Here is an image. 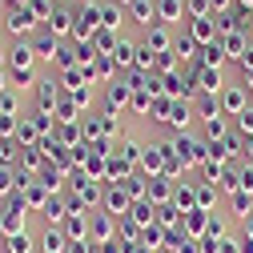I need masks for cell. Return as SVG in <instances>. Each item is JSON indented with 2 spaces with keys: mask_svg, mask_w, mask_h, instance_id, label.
Wrapping results in <instances>:
<instances>
[{
  "mask_svg": "<svg viewBox=\"0 0 253 253\" xmlns=\"http://www.w3.org/2000/svg\"><path fill=\"white\" fill-rule=\"evenodd\" d=\"M173 149H177V157H181L185 169H193V165H205V161H209V145H205V137L177 133V137H173Z\"/></svg>",
  "mask_w": 253,
  "mask_h": 253,
  "instance_id": "1",
  "label": "cell"
},
{
  "mask_svg": "<svg viewBox=\"0 0 253 253\" xmlns=\"http://www.w3.org/2000/svg\"><path fill=\"white\" fill-rule=\"evenodd\" d=\"M24 217H28V205L16 197H8L4 205H0V237H16V233H28L24 229Z\"/></svg>",
  "mask_w": 253,
  "mask_h": 253,
  "instance_id": "2",
  "label": "cell"
},
{
  "mask_svg": "<svg viewBox=\"0 0 253 253\" xmlns=\"http://www.w3.org/2000/svg\"><path fill=\"white\" fill-rule=\"evenodd\" d=\"M4 33L16 37V41H33V37L41 33V20L28 12V8H12V12L4 16Z\"/></svg>",
  "mask_w": 253,
  "mask_h": 253,
  "instance_id": "3",
  "label": "cell"
},
{
  "mask_svg": "<svg viewBox=\"0 0 253 253\" xmlns=\"http://www.w3.org/2000/svg\"><path fill=\"white\" fill-rule=\"evenodd\" d=\"M101 209H105L109 217H117V221H121V217H129V213H133V197L125 193L121 185H105V197H101Z\"/></svg>",
  "mask_w": 253,
  "mask_h": 253,
  "instance_id": "4",
  "label": "cell"
},
{
  "mask_svg": "<svg viewBox=\"0 0 253 253\" xmlns=\"http://www.w3.org/2000/svg\"><path fill=\"white\" fill-rule=\"evenodd\" d=\"M73 24H77V12L69 4H56L52 16H48V24H44V33H52L56 41H73Z\"/></svg>",
  "mask_w": 253,
  "mask_h": 253,
  "instance_id": "5",
  "label": "cell"
},
{
  "mask_svg": "<svg viewBox=\"0 0 253 253\" xmlns=\"http://www.w3.org/2000/svg\"><path fill=\"white\" fill-rule=\"evenodd\" d=\"M217 101H221V113L225 117H241L249 109V97H245V84H225L217 92Z\"/></svg>",
  "mask_w": 253,
  "mask_h": 253,
  "instance_id": "6",
  "label": "cell"
},
{
  "mask_svg": "<svg viewBox=\"0 0 253 253\" xmlns=\"http://www.w3.org/2000/svg\"><path fill=\"white\" fill-rule=\"evenodd\" d=\"M165 157H169V141L145 145V149H141V169H145L149 177H161V173H165Z\"/></svg>",
  "mask_w": 253,
  "mask_h": 253,
  "instance_id": "7",
  "label": "cell"
},
{
  "mask_svg": "<svg viewBox=\"0 0 253 253\" xmlns=\"http://www.w3.org/2000/svg\"><path fill=\"white\" fill-rule=\"evenodd\" d=\"M193 117H197L193 101H173V105H169V117H165V125H169L173 133H189V125H193Z\"/></svg>",
  "mask_w": 253,
  "mask_h": 253,
  "instance_id": "8",
  "label": "cell"
},
{
  "mask_svg": "<svg viewBox=\"0 0 253 253\" xmlns=\"http://www.w3.org/2000/svg\"><path fill=\"white\" fill-rule=\"evenodd\" d=\"M28 44H33V52H37V65H52V60H56V52H60V44H65V41H56L52 33H44V28H41V33H37L33 41H28Z\"/></svg>",
  "mask_w": 253,
  "mask_h": 253,
  "instance_id": "9",
  "label": "cell"
},
{
  "mask_svg": "<svg viewBox=\"0 0 253 253\" xmlns=\"http://www.w3.org/2000/svg\"><path fill=\"white\" fill-rule=\"evenodd\" d=\"M193 84L201 88V92H209V97H217L221 88H225V77H221V69H205V65H193Z\"/></svg>",
  "mask_w": 253,
  "mask_h": 253,
  "instance_id": "10",
  "label": "cell"
},
{
  "mask_svg": "<svg viewBox=\"0 0 253 253\" xmlns=\"http://www.w3.org/2000/svg\"><path fill=\"white\" fill-rule=\"evenodd\" d=\"M141 44L157 56V52H173L177 41H173V33H169V24H153V28H145V41H141Z\"/></svg>",
  "mask_w": 253,
  "mask_h": 253,
  "instance_id": "11",
  "label": "cell"
},
{
  "mask_svg": "<svg viewBox=\"0 0 253 253\" xmlns=\"http://www.w3.org/2000/svg\"><path fill=\"white\" fill-rule=\"evenodd\" d=\"M113 225H117V217H109L105 209H97V213H88V241H113Z\"/></svg>",
  "mask_w": 253,
  "mask_h": 253,
  "instance_id": "12",
  "label": "cell"
},
{
  "mask_svg": "<svg viewBox=\"0 0 253 253\" xmlns=\"http://www.w3.org/2000/svg\"><path fill=\"white\" fill-rule=\"evenodd\" d=\"M173 185H177V181H169L165 173H161V177H149V185H145V201H153V205H169V201H173Z\"/></svg>",
  "mask_w": 253,
  "mask_h": 253,
  "instance_id": "13",
  "label": "cell"
},
{
  "mask_svg": "<svg viewBox=\"0 0 253 253\" xmlns=\"http://www.w3.org/2000/svg\"><path fill=\"white\" fill-rule=\"evenodd\" d=\"M209 217L213 213H205V209H189V213H181V233L185 237H205V229H209Z\"/></svg>",
  "mask_w": 253,
  "mask_h": 253,
  "instance_id": "14",
  "label": "cell"
},
{
  "mask_svg": "<svg viewBox=\"0 0 253 253\" xmlns=\"http://www.w3.org/2000/svg\"><path fill=\"white\" fill-rule=\"evenodd\" d=\"M48 197H52V193H48V189H44L37 177H28V181H24V189H20V201H24L28 209H37V213L48 205Z\"/></svg>",
  "mask_w": 253,
  "mask_h": 253,
  "instance_id": "15",
  "label": "cell"
},
{
  "mask_svg": "<svg viewBox=\"0 0 253 253\" xmlns=\"http://www.w3.org/2000/svg\"><path fill=\"white\" fill-rule=\"evenodd\" d=\"M44 165H48V157H44V149H41V145L20 149V165H16V169H20L24 177H41V169H44Z\"/></svg>",
  "mask_w": 253,
  "mask_h": 253,
  "instance_id": "16",
  "label": "cell"
},
{
  "mask_svg": "<svg viewBox=\"0 0 253 253\" xmlns=\"http://www.w3.org/2000/svg\"><path fill=\"white\" fill-rule=\"evenodd\" d=\"M129 92H133V84H129V81H109V84H105V113H113V117H117V109L129 101Z\"/></svg>",
  "mask_w": 253,
  "mask_h": 253,
  "instance_id": "17",
  "label": "cell"
},
{
  "mask_svg": "<svg viewBox=\"0 0 253 253\" xmlns=\"http://www.w3.org/2000/svg\"><path fill=\"white\" fill-rule=\"evenodd\" d=\"M33 92H37V109H41V113H56V101H60V88H56V81L41 77V84H37Z\"/></svg>",
  "mask_w": 253,
  "mask_h": 253,
  "instance_id": "18",
  "label": "cell"
},
{
  "mask_svg": "<svg viewBox=\"0 0 253 253\" xmlns=\"http://www.w3.org/2000/svg\"><path fill=\"white\" fill-rule=\"evenodd\" d=\"M33 65H37L33 44H28V41H16V44L8 48V73H16V69H33Z\"/></svg>",
  "mask_w": 253,
  "mask_h": 253,
  "instance_id": "19",
  "label": "cell"
},
{
  "mask_svg": "<svg viewBox=\"0 0 253 253\" xmlns=\"http://www.w3.org/2000/svg\"><path fill=\"white\" fill-rule=\"evenodd\" d=\"M189 37L197 41V48L213 44V41H217V20H213V16H201V20H189Z\"/></svg>",
  "mask_w": 253,
  "mask_h": 253,
  "instance_id": "20",
  "label": "cell"
},
{
  "mask_svg": "<svg viewBox=\"0 0 253 253\" xmlns=\"http://www.w3.org/2000/svg\"><path fill=\"white\" fill-rule=\"evenodd\" d=\"M37 245H41V253H69V237H65V229H60V225H48Z\"/></svg>",
  "mask_w": 253,
  "mask_h": 253,
  "instance_id": "21",
  "label": "cell"
},
{
  "mask_svg": "<svg viewBox=\"0 0 253 253\" xmlns=\"http://www.w3.org/2000/svg\"><path fill=\"white\" fill-rule=\"evenodd\" d=\"M129 16H133V24L153 28V24H157V0H133V4H129Z\"/></svg>",
  "mask_w": 253,
  "mask_h": 253,
  "instance_id": "22",
  "label": "cell"
},
{
  "mask_svg": "<svg viewBox=\"0 0 253 253\" xmlns=\"http://www.w3.org/2000/svg\"><path fill=\"white\" fill-rule=\"evenodd\" d=\"M185 20V0H157V24H181Z\"/></svg>",
  "mask_w": 253,
  "mask_h": 253,
  "instance_id": "23",
  "label": "cell"
},
{
  "mask_svg": "<svg viewBox=\"0 0 253 253\" xmlns=\"http://www.w3.org/2000/svg\"><path fill=\"white\" fill-rule=\"evenodd\" d=\"M24 173L20 169H0V201H8V197H16L20 189H24Z\"/></svg>",
  "mask_w": 253,
  "mask_h": 253,
  "instance_id": "24",
  "label": "cell"
},
{
  "mask_svg": "<svg viewBox=\"0 0 253 253\" xmlns=\"http://www.w3.org/2000/svg\"><path fill=\"white\" fill-rule=\"evenodd\" d=\"M60 229H65L69 241H88V213H69Z\"/></svg>",
  "mask_w": 253,
  "mask_h": 253,
  "instance_id": "25",
  "label": "cell"
},
{
  "mask_svg": "<svg viewBox=\"0 0 253 253\" xmlns=\"http://www.w3.org/2000/svg\"><path fill=\"white\" fill-rule=\"evenodd\" d=\"M41 217L48 221V225H65V217H69V201L60 197V193H52V197H48V205L41 209Z\"/></svg>",
  "mask_w": 253,
  "mask_h": 253,
  "instance_id": "26",
  "label": "cell"
},
{
  "mask_svg": "<svg viewBox=\"0 0 253 253\" xmlns=\"http://www.w3.org/2000/svg\"><path fill=\"white\" fill-rule=\"evenodd\" d=\"M121 24H125V8L117 4V0L101 4V28H109V33H117V37H121Z\"/></svg>",
  "mask_w": 253,
  "mask_h": 253,
  "instance_id": "27",
  "label": "cell"
},
{
  "mask_svg": "<svg viewBox=\"0 0 253 253\" xmlns=\"http://www.w3.org/2000/svg\"><path fill=\"white\" fill-rule=\"evenodd\" d=\"M173 205H177L181 213H189V209H197V189L189 185V181H177V185H173Z\"/></svg>",
  "mask_w": 253,
  "mask_h": 253,
  "instance_id": "28",
  "label": "cell"
},
{
  "mask_svg": "<svg viewBox=\"0 0 253 253\" xmlns=\"http://www.w3.org/2000/svg\"><path fill=\"white\" fill-rule=\"evenodd\" d=\"M113 65H117V69H133V65H137V44L121 37L117 48H113Z\"/></svg>",
  "mask_w": 253,
  "mask_h": 253,
  "instance_id": "29",
  "label": "cell"
},
{
  "mask_svg": "<svg viewBox=\"0 0 253 253\" xmlns=\"http://www.w3.org/2000/svg\"><path fill=\"white\" fill-rule=\"evenodd\" d=\"M28 121H33V129L41 133V137H52L56 133V113H41V109H33V113H24Z\"/></svg>",
  "mask_w": 253,
  "mask_h": 253,
  "instance_id": "30",
  "label": "cell"
},
{
  "mask_svg": "<svg viewBox=\"0 0 253 253\" xmlns=\"http://www.w3.org/2000/svg\"><path fill=\"white\" fill-rule=\"evenodd\" d=\"M8 77H12V88H16V92H28V88H37V84H41L37 65H33V69H16V73H8Z\"/></svg>",
  "mask_w": 253,
  "mask_h": 253,
  "instance_id": "31",
  "label": "cell"
},
{
  "mask_svg": "<svg viewBox=\"0 0 253 253\" xmlns=\"http://www.w3.org/2000/svg\"><path fill=\"white\" fill-rule=\"evenodd\" d=\"M225 48H221V41H213V44H205L201 48V60H197V65H205V69H221V65H225Z\"/></svg>",
  "mask_w": 253,
  "mask_h": 253,
  "instance_id": "32",
  "label": "cell"
},
{
  "mask_svg": "<svg viewBox=\"0 0 253 253\" xmlns=\"http://www.w3.org/2000/svg\"><path fill=\"white\" fill-rule=\"evenodd\" d=\"M193 109H197V117H201V121H213V117H225V113H221V101H217V97H209V92H201V97L193 101Z\"/></svg>",
  "mask_w": 253,
  "mask_h": 253,
  "instance_id": "33",
  "label": "cell"
},
{
  "mask_svg": "<svg viewBox=\"0 0 253 253\" xmlns=\"http://www.w3.org/2000/svg\"><path fill=\"white\" fill-rule=\"evenodd\" d=\"M37 181L48 189V193H60V185H65V169H56V165H44Z\"/></svg>",
  "mask_w": 253,
  "mask_h": 253,
  "instance_id": "34",
  "label": "cell"
},
{
  "mask_svg": "<svg viewBox=\"0 0 253 253\" xmlns=\"http://www.w3.org/2000/svg\"><path fill=\"white\" fill-rule=\"evenodd\" d=\"M20 165V141H0V169Z\"/></svg>",
  "mask_w": 253,
  "mask_h": 253,
  "instance_id": "35",
  "label": "cell"
},
{
  "mask_svg": "<svg viewBox=\"0 0 253 253\" xmlns=\"http://www.w3.org/2000/svg\"><path fill=\"white\" fill-rule=\"evenodd\" d=\"M201 137H205V145H213L221 137H229V129H225V121H221V117H213V121H201Z\"/></svg>",
  "mask_w": 253,
  "mask_h": 253,
  "instance_id": "36",
  "label": "cell"
},
{
  "mask_svg": "<svg viewBox=\"0 0 253 253\" xmlns=\"http://www.w3.org/2000/svg\"><path fill=\"white\" fill-rule=\"evenodd\" d=\"M229 205H233V217H237V221L253 217V193H245V189H241V193H233V197H229Z\"/></svg>",
  "mask_w": 253,
  "mask_h": 253,
  "instance_id": "37",
  "label": "cell"
},
{
  "mask_svg": "<svg viewBox=\"0 0 253 253\" xmlns=\"http://www.w3.org/2000/svg\"><path fill=\"white\" fill-rule=\"evenodd\" d=\"M193 52H197V41L189 37V33H181V37H177V44H173V56H177V65H181V60H193Z\"/></svg>",
  "mask_w": 253,
  "mask_h": 253,
  "instance_id": "38",
  "label": "cell"
},
{
  "mask_svg": "<svg viewBox=\"0 0 253 253\" xmlns=\"http://www.w3.org/2000/svg\"><path fill=\"white\" fill-rule=\"evenodd\" d=\"M0 117H24V113H20V92H16V88H8L4 97H0Z\"/></svg>",
  "mask_w": 253,
  "mask_h": 253,
  "instance_id": "39",
  "label": "cell"
},
{
  "mask_svg": "<svg viewBox=\"0 0 253 253\" xmlns=\"http://www.w3.org/2000/svg\"><path fill=\"white\" fill-rule=\"evenodd\" d=\"M217 193H221V189H217V185H209V181H205V185H197V209H205V213H209V205H217Z\"/></svg>",
  "mask_w": 253,
  "mask_h": 253,
  "instance_id": "40",
  "label": "cell"
},
{
  "mask_svg": "<svg viewBox=\"0 0 253 253\" xmlns=\"http://www.w3.org/2000/svg\"><path fill=\"white\" fill-rule=\"evenodd\" d=\"M201 173H205V181H209V185H217L221 177L229 173V165H225V161H213V157H209V161L201 165Z\"/></svg>",
  "mask_w": 253,
  "mask_h": 253,
  "instance_id": "41",
  "label": "cell"
},
{
  "mask_svg": "<svg viewBox=\"0 0 253 253\" xmlns=\"http://www.w3.org/2000/svg\"><path fill=\"white\" fill-rule=\"evenodd\" d=\"M4 253H33V237H28V233L4 237Z\"/></svg>",
  "mask_w": 253,
  "mask_h": 253,
  "instance_id": "42",
  "label": "cell"
},
{
  "mask_svg": "<svg viewBox=\"0 0 253 253\" xmlns=\"http://www.w3.org/2000/svg\"><path fill=\"white\" fill-rule=\"evenodd\" d=\"M185 16H189V20L213 16V4H209V0H185Z\"/></svg>",
  "mask_w": 253,
  "mask_h": 253,
  "instance_id": "43",
  "label": "cell"
},
{
  "mask_svg": "<svg viewBox=\"0 0 253 253\" xmlns=\"http://www.w3.org/2000/svg\"><path fill=\"white\" fill-rule=\"evenodd\" d=\"M177 213H181V209H177L173 201H169V205H157V225H161V229H173V225H177Z\"/></svg>",
  "mask_w": 253,
  "mask_h": 253,
  "instance_id": "44",
  "label": "cell"
},
{
  "mask_svg": "<svg viewBox=\"0 0 253 253\" xmlns=\"http://www.w3.org/2000/svg\"><path fill=\"white\" fill-rule=\"evenodd\" d=\"M52 8H56L52 0H28V12H33V16L41 20V28L48 24V16H52Z\"/></svg>",
  "mask_w": 253,
  "mask_h": 253,
  "instance_id": "45",
  "label": "cell"
},
{
  "mask_svg": "<svg viewBox=\"0 0 253 253\" xmlns=\"http://www.w3.org/2000/svg\"><path fill=\"white\" fill-rule=\"evenodd\" d=\"M233 129H237V137H253V109H245L241 117H233Z\"/></svg>",
  "mask_w": 253,
  "mask_h": 253,
  "instance_id": "46",
  "label": "cell"
},
{
  "mask_svg": "<svg viewBox=\"0 0 253 253\" xmlns=\"http://www.w3.org/2000/svg\"><path fill=\"white\" fill-rule=\"evenodd\" d=\"M20 129V117H0V141H16Z\"/></svg>",
  "mask_w": 253,
  "mask_h": 253,
  "instance_id": "47",
  "label": "cell"
},
{
  "mask_svg": "<svg viewBox=\"0 0 253 253\" xmlns=\"http://www.w3.org/2000/svg\"><path fill=\"white\" fill-rule=\"evenodd\" d=\"M217 253H241V237H225L217 245Z\"/></svg>",
  "mask_w": 253,
  "mask_h": 253,
  "instance_id": "48",
  "label": "cell"
},
{
  "mask_svg": "<svg viewBox=\"0 0 253 253\" xmlns=\"http://www.w3.org/2000/svg\"><path fill=\"white\" fill-rule=\"evenodd\" d=\"M69 97L81 105V113H84V109H88V101H92V97H88V88H77V92H69Z\"/></svg>",
  "mask_w": 253,
  "mask_h": 253,
  "instance_id": "49",
  "label": "cell"
},
{
  "mask_svg": "<svg viewBox=\"0 0 253 253\" xmlns=\"http://www.w3.org/2000/svg\"><path fill=\"white\" fill-rule=\"evenodd\" d=\"M125 253H157V249L145 245V241H133V245H125Z\"/></svg>",
  "mask_w": 253,
  "mask_h": 253,
  "instance_id": "50",
  "label": "cell"
},
{
  "mask_svg": "<svg viewBox=\"0 0 253 253\" xmlns=\"http://www.w3.org/2000/svg\"><path fill=\"white\" fill-rule=\"evenodd\" d=\"M69 253H92V241H69Z\"/></svg>",
  "mask_w": 253,
  "mask_h": 253,
  "instance_id": "51",
  "label": "cell"
},
{
  "mask_svg": "<svg viewBox=\"0 0 253 253\" xmlns=\"http://www.w3.org/2000/svg\"><path fill=\"white\" fill-rule=\"evenodd\" d=\"M8 88H12V77H8V69H0V97H4Z\"/></svg>",
  "mask_w": 253,
  "mask_h": 253,
  "instance_id": "52",
  "label": "cell"
},
{
  "mask_svg": "<svg viewBox=\"0 0 253 253\" xmlns=\"http://www.w3.org/2000/svg\"><path fill=\"white\" fill-rule=\"evenodd\" d=\"M241 225H245V241H253V217H245Z\"/></svg>",
  "mask_w": 253,
  "mask_h": 253,
  "instance_id": "53",
  "label": "cell"
},
{
  "mask_svg": "<svg viewBox=\"0 0 253 253\" xmlns=\"http://www.w3.org/2000/svg\"><path fill=\"white\" fill-rule=\"evenodd\" d=\"M241 253H253V241H245V237H241Z\"/></svg>",
  "mask_w": 253,
  "mask_h": 253,
  "instance_id": "54",
  "label": "cell"
},
{
  "mask_svg": "<svg viewBox=\"0 0 253 253\" xmlns=\"http://www.w3.org/2000/svg\"><path fill=\"white\" fill-rule=\"evenodd\" d=\"M0 69H8V52L4 48H0Z\"/></svg>",
  "mask_w": 253,
  "mask_h": 253,
  "instance_id": "55",
  "label": "cell"
},
{
  "mask_svg": "<svg viewBox=\"0 0 253 253\" xmlns=\"http://www.w3.org/2000/svg\"><path fill=\"white\" fill-rule=\"evenodd\" d=\"M241 81H249V88H253V69H249V73H241Z\"/></svg>",
  "mask_w": 253,
  "mask_h": 253,
  "instance_id": "56",
  "label": "cell"
},
{
  "mask_svg": "<svg viewBox=\"0 0 253 253\" xmlns=\"http://www.w3.org/2000/svg\"><path fill=\"white\" fill-rule=\"evenodd\" d=\"M237 4H241V8H253V0H237Z\"/></svg>",
  "mask_w": 253,
  "mask_h": 253,
  "instance_id": "57",
  "label": "cell"
},
{
  "mask_svg": "<svg viewBox=\"0 0 253 253\" xmlns=\"http://www.w3.org/2000/svg\"><path fill=\"white\" fill-rule=\"evenodd\" d=\"M117 4H121V8H129V4H133V0H117Z\"/></svg>",
  "mask_w": 253,
  "mask_h": 253,
  "instance_id": "58",
  "label": "cell"
},
{
  "mask_svg": "<svg viewBox=\"0 0 253 253\" xmlns=\"http://www.w3.org/2000/svg\"><path fill=\"white\" fill-rule=\"evenodd\" d=\"M88 4H97V0H81V8H88Z\"/></svg>",
  "mask_w": 253,
  "mask_h": 253,
  "instance_id": "59",
  "label": "cell"
},
{
  "mask_svg": "<svg viewBox=\"0 0 253 253\" xmlns=\"http://www.w3.org/2000/svg\"><path fill=\"white\" fill-rule=\"evenodd\" d=\"M52 4H69V0H52Z\"/></svg>",
  "mask_w": 253,
  "mask_h": 253,
  "instance_id": "60",
  "label": "cell"
},
{
  "mask_svg": "<svg viewBox=\"0 0 253 253\" xmlns=\"http://www.w3.org/2000/svg\"><path fill=\"white\" fill-rule=\"evenodd\" d=\"M0 37H4V24H0Z\"/></svg>",
  "mask_w": 253,
  "mask_h": 253,
  "instance_id": "61",
  "label": "cell"
}]
</instances>
